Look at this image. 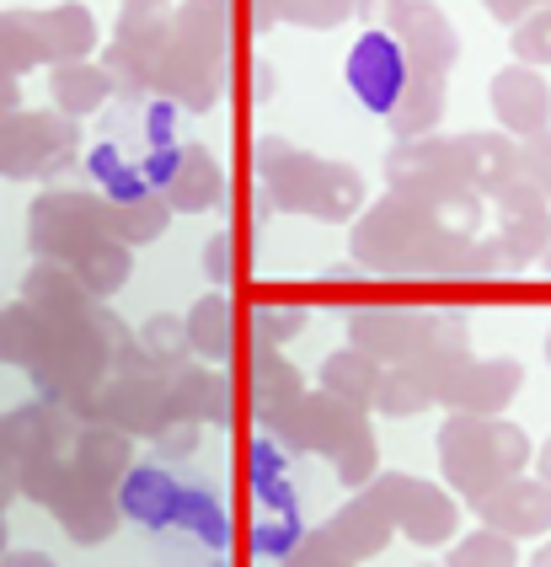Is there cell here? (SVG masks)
Returning a JSON list of instances; mask_svg holds the SVG:
<instances>
[{"label":"cell","instance_id":"1","mask_svg":"<svg viewBox=\"0 0 551 567\" xmlns=\"http://www.w3.org/2000/svg\"><path fill=\"white\" fill-rule=\"evenodd\" d=\"M118 508L139 536H150V546L166 563L230 551V514L220 504V493H209L194 476H171L166 461L129 466L118 482Z\"/></svg>","mask_w":551,"mask_h":567},{"label":"cell","instance_id":"2","mask_svg":"<svg viewBox=\"0 0 551 567\" xmlns=\"http://www.w3.org/2000/svg\"><path fill=\"white\" fill-rule=\"evenodd\" d=\"M258 183L273 209L311 215V220H326V225L354 220L358 204H364V177L354 166L305 156V151H294L284 140H262L258 145Z\"/></svg>","mask_w":551,"mask_h":567},{"label":"cell","instance_id":"3","mask_svg":"<svg viewBox=\"0 0 551 567\" xmlns=\"http://www.w3.org/2000/svg\"><path fill=\"white\" fill-rule=\"evenodd\" d=\"M524 461H530V440H524V429L503 423V417L450 412V423L439 429V466L455 493L471 504H482L492 487L524 472Z\"/></svg>","mask_w":551,"mask_h":567},{"label":"cell","instance_id":"4","mask_svg":"<svg viewBox=\"0 0 551 567\" xmlns=\"http://www.w3.org/2000/svg\"><path fill=\"white\" fill-rule=\"evenodd\" d=\"M28 375H33L38 396L60 402V408H70L75 396H86L92 385L113 375V338H107L102 306L65 316V321H49V343H43V353H38V364Z\"/></svg>","mask_w":551,"mask_h":567},{"label":"cell","instance_id":"5","mask_svg":"<svg viewBox=\"0 0 551 567\" xmlns=\"http://www.w3.org/2000/svg\"><path fill=\"white\" fill-rule=\"evenodd\" d=\"M241 482H247V504H252V551L268 563H284L305 536V519H300V487L284 466L279 440L262 434V440L247 444Z\"/></svg>","mask_w":551,"mask_h":567},{"label":"cell","instance_id":"6","mask_svg":"<svg viewBox=\"0 0 551 567\" xmlns=\"http://www.w3.org/2000/svg\"><path fill=\"white\" fill-rule=\"evenodd\" d=\"M445 225V209L434 204H418L407 193H391L381 198L354 230V257L375 274H413L423 241Z\"/></svg>","mask_w":551,"mask_h":567},{"label":"cell","instance_id":"7","mask_svg":"<svg viewBox=\"0 0 551 567\" xmlns=\"http://www.w3.org/2000/svg\"><path fill=\"white\" fill-rule=\"evenodd\" d=\"M386 177L391 193H407V198L434 204V209H450L466 193H477L471 177H466V145L460 140H439V134L402 140V151L386 156Z\"/></svg>","mask_w":551,"mask_h":567},{"label":"cell","instance_id":"8","mask_svg":"<svg viewBox=\"0 0 551 567\" xmlns=\"http://www.w3.org/2000/svg\"><path fill=\"white\" fill-rule=\"evenodd\" d=\"M28 241H33L38 262H75L86 247L107 241V198H92V193H43L28 215Z\"/></svg>","mask_w":551,"mask_h":567},{"label":"cell","instance_id":"9","mask_svg":"<svg viewBox=\"0 0 551 567\" xmlns=\"http://www.w3.org/2000/svg\"><path fill=\"white\" fill-rule=\"evenodd\" d=\"M166 385H171V375H162V370L107 375L102 385H92L86 396L70 402V417L113 423V429H124V434H162L166 423H171V412H166Z\"/></svg>","mask_w":551,"mask_h":567},{"label":"cell","instance_id":"10","mask_svg":"<svg viewBox=\"0 0 551 567\" xmlns=\"http://www.w3.org/2000/svg\"><path fill=\"white\" fill-rule=\"evenodd\" d=\"M413 75H418V70H413L402 38L391 28H370L354 49H349V64H343V81H349L354 102L364 113H375V118H391V113H396V102L407 96Z\"/></svg>","mask_w":551,"mask_h":567},{"label":"cell","instance_id":"11","mask_svg":"<svg viewBox=\"0 0 551 567\" xmlns=\"http://www.w3.org/2000/svg\"><path fill=\"white\" fill-rule=\"evenodd\" d=\"M75 156V124L65 113H6L0 118V177H54Z\"/></svg>","mask_w":551,"mask_h":567},{"label":"cell","instance_id":"12","mask_svg":"<svg viewBox=\"0 0 551 567\" xmlns=\"http://www.w3.org/2000/svg\"><path fill=\"white\" fill-rule=\"evenodd\" d=\"M358 429H370L364 412L337 402L332 391H300L290 408H279L268 417V434L279 444H290V450H305V455H337Z\"/></svg>","mask_w":551,"mask_h":567},{"label":"cell","instance_id":"13","mask_svg":"<svg viewBox=\"0 0 551 567\" xmlns=\"http://www.w3.org/2000/svg\"><path fill=\"white\" fill-rule=\"evenodd\" d=\"M370 493L386 504V514L396 519V530L418 546H445L460 530V508H455L450 493H439L434 482L407 472H381L370 482Z\"/></svg>","mask_w":551,"mask_h":567},{"label":"cell","instance_id":"14","mask_svg":"<svg viewBox=\"0 0 551 567\" xmlns=\"http://www.w3.org/2000/svg\"><path fill=\"white\" fill-rule=\"evenodd\" d=\"M498 241H503L509 262H530L551 247V198L536 183L514 177L498 193Z\"/></svg>","mask_w":551,"mask_h":567},{"label":"cell","instance_id":"15","mask_svg":"<svg viewBox=\"0 0 551 567\" xmlns=\"http://www.w3.org/2000/svg\"><path fill=\"white\" fill-rule=\"evenodd\" d=\"M477 514H482V525H492V530H503V536H547L551 530V482H541V476H509L503 487H492L482 504H477Z\"/></svg>","mask_w":551,"mask_h":567},{"label":"cell","instance_id":"16","mask_svg":"<svg viewBox=\"0 0 551 567\" xmlns=\"http://www.w3.org/2000/svg\"><path fill=\"white\" fill-rule=\"evenodd\" d=\"M423 332H428V316L407 311V306H381V311H354L349 321V338L354 348H364L370 359L381 364H407L418 353Z\"/></svg>","mask_w":551,"mask_h":567},{"label":"cell","instance_id":"17","mask_svg":"<svg viewBox=\"0 0 551 567\" xmlns=\"http://www.w3.org/2000/svg\"><path fill=\"white\" fill-rule=\"evenodd\" d=\"M492 113L519 140H530L551 124V86L536 75V64H509L492 75Z\"/></svg>","mask_w":551,"mask_h":567},{"label":"cell","instance_id":"18","mask_svg":"<svg viewBox=\"0 0 551 567\" xmlns=\"http://www.w3.org/2000/svg\"><path fill=\"white\" fill-rule=\"evenodd\" d=\"M519 385H524V370H519L514 359H471L455 385L439 396L450 412H477V417H498V412L509 408L519 396Z\"/></svg>","mask_w":551,"mask_h":567},{"label":"cell","instance_id":"19","mask_svg":"<svg viewBox=\"0 0 551 567\" xmlns=\"http://www.w3.org/2000/svg\"><path fill=\"white\" fill-rule=\"evenodd\" d=\"M236 391H241V396H247V408L268 423L273 412L290 408L294 396L305 391V380H300V370H294L273 343H252L247 348V359H241V380H236Z\"/></svg>","mask_w":551,"mask_h":567},{"label":"cell","instance_id":"20","mask_svg":"<svg viewBox=\"0 0 551 567\" xmlns=\"http://www.w3.org/2000/svg\"><path fill=\"white\" fill-rule=\"evenodd\" d=\"M54 514H60V525H65V536L75 540V546H102V540L124 525L118 493H113V487H92V482H81L75 472H70L65 493L54 498Z\"/></svg>","mask_w":551,"mask_h":567},{"label":"cell","instance_id":"21","mask_svg":"<svg viewBox=\"0 0 551 567\" xmlns=\"http://www.w3.org/2000/svg\"><path fill=\"white\" fill-rule=\"evenodd\" d=\"M166 412L188 417V423H230L236 417V380L215 364H204V370L188 364L166 385Z\"/></svg>","mask_w":551,"mask_h":567},{"label":"cell","instance_id":"22","mask_svg":"<svg viewBox=\"0 0 551 567\" xmlns=\"http://www.w3.org/2000/svg\"><path fill=\"white\" fill-rule=\"evenodd\" d=\"M6 434H11V450H17V461H33V455H70V444H75V417L70 408L60 402H28V408L6 412Z\"/></svg>","mask_w":551,"mask_h":567},{"label":"cell","instance_id":"23","mask_svg":"<svg viewBox=\"0 0 551 567\" xmlns=\"http://www.w3.org/2000/svg\"><path fill=\"white\" fill-rule=\"evenodd\" d=\"M391 32L402 38V49H407V60H413V70H428V75H445L455 64V32L450 22L434 11V6H423V0H407L402 11H396V22H391Z\"/></svg>","mask_w":551,"mask_h":567},{"label":"cell","instance_id":"24","mask_svg":"<svg viewBox=\"0 0 551 567\" xmlns=\"http://www.w3.org/2000/svg\"><path fill=\"white\" fill-rule=\"evenodd\" d=\"M129 466H134V444L113 423H86L75 434V444H70V472L81 482H92V487H113L118 493V482H124Z\"/></svg>","mask_w":551,"mask_h":567},{"label":"cell","instance_id":"25","mask_svg":"<svg viewBox=\"0 0 551 567\" xmlns=\"http://www.w3.org/2000/svg\"><path fill=\"white\" fill-rule=\"evenodd\" d=\"M326 536L337 540V546H343L354 563H364V557H375V551H381V546L396 536V519H391L386 504H381V498L364 487L354 504L337 508V514L326 519Z\"/></svg>","mask_w":551,"mask_h":567},{"label":"cell","instance_id":"26","mask_svg":"<svg viewBox=\"0 0 551 567\" xmlns=\"http://www.w3.org/2000/svg\"><path fill=\"white\" fill-rule=\"evenodd\" d=\"M183 321H188L194 359H204V364H226V359H236V306H230L226 289H209Z\"/></svg>","mask_w":551,"mask_h":567},{"label":"cell","instance_id":"27","mask_svg":"<svg viewBox=\"0 0 551 567\" xmlns=\"http://www.w3.org/2000/svg\"><path fill=\"white\" fill-rule=\"evenodd\" d=\"M220 198H226V177H220L215 156L204 145H188L183 161H177V172H171V183H166V204L183 209V215H204Z\"/></svg>","mask_w":551,"mask_h":567},{"label":"cell","instance_id":"28","mask_svg":"<svg viewBox=\"0 0 551 567\" xmlns=\"http://www.w3.org/2000/svg\"><path fill=\"white\" fill-rule=\"evenodd\" d=\"M460 145H466V177L482 198H498L519 177L514 134H460Z\"/></svg>","mask_w":551,"mask_h":567},{"label":"cell","instance_id":"29","mask_svg":"<svg viewBox=\"0 0 551 567\" xmlns=\"http://www.w3.org/2000/svg\"><path fill=\"white\" fill-rule=\"evenodd\" d=\"M22 300H28L43 321H65V316H81L97 306L65 262H38L33 274H28V284H22Z\"/></svg>","mask_w":551,"mask_h":567},{"label":"cell","instance_id":"30","mask_svg":"<svg viewBox=\"0 0 551 567\" xmlns=\"http://www.w3.org/2000/svg\"><path fill=\"white\" fill-rule=\"evenodd\" d=\"M381 375H386V364L370 359L364 348H337V353L322 364V391H332L337 402H349V408L364 412V408H375Z\"/></svg>","mask_w":551,"mask_h":567},{"label":"cell","instance_id":"31","mask_svg":"<svg viewBox=\"0 0 551 567\" xmlns=\"http://www.w3.org/2000/svg\"><path fill=\"white\" fill-rule=\"evenodd\" d=\"M129 268H134V252H129V241H118V236L86 247V252L70 262V274L81 279V289H86L92 300H113V295L129 284Z\"/></svg>","mask_w":551,"mask_h":567},{"label":"cell","instance_id":"32","mask_svg":"<svg viewBox=\"0 0 551 567\" xmlns=\"http://www.w3.org/2000/svg\"><path fill=\"white\" fill-rule=\"evenodd\" d=\"M113 92H118V86H113V75H107V70H92L86 60L60 64V70H54V107H60L65 118H86V113H97Z\"/></svg>","mask_w":551,"mask_h":567},{"label":"cell","instance_id":"33","mask_svg":"<svg viewBox=\"0 0 551 567\" xmlns=\"http://www.w3.org/2000/svg\"><path fill=\"white\" fill-rule=\"evenodd\" d=\"M439 118H445V75L418 70L413 86H407V96H402L396 113H391V128H396L402 140H423V134H434Z\"/></svg>","mask_w":551,"mask_h":567},{"label":"cell","instance_id":"34","mask_svg":"<svg viewBox=\"0 0 551 567\" xmlns=\"http://www.w3.org/2000/svg\"><path fill=\"white\" fill-rule=\"evenodd\" d=\"M43 43H49V60L75 64L97 49V28H92V11L86 6H54L43 17Z\"/></svg>","mask_w":551,"mask_h":567},{"label":"cell","instance_id":"35","mask_svg":"<svg viewBox=\"0 0 551 567\" xmlns=\"http://www.w3.org/2000/svg\"><path fill=\"white\" fill-rule=\"evenodd\" d=\"M43 343H49V321H43L28 300L0 311V364H22V370H33Z\"/></svg>","mask_w":551,"mask_h":567},{"label":"cell","instance_id":"36","mask_svg":"<svg viewBox=\"0 0 551 567\" xmlns=\"http://www.w3.org/2000/svg\"><path fill=\"white\" fill-rule=\"evenodd\" d=\"M439 402L434 396V385L413 370V364H386V375H381V391H375V412L381 417H418Z\"/></svg>","mask_w":551,"mask_h":567},{"label":"cell","instance_id":"37","mask_svg":"<svg viewBox=\"0 0 551 567\" xmlns=\"http://www.w3.org/2000/svg\"><path fill=\"white\" fill-rule=\"evenodd\" d=\"M171 220V204H166V193L156 198H129V204H107V230L118 236V241H129V247H145V241H156Z\"/></svg>","mask_w":551,"mask_h":567},{"label":"cell","instance_id":"38","mask_svg":"<svg viewBox=\"0 0 551 567\" xmlns=\"http://www.w3.org/2000/svg\"><path fill=\"white\" fill-rule=\"evenodd\" d=\"M38 60H49L43 17H28V11L0 17V70H6V75H22V70L38 64Z\"/></svg>","mask_w":551,"mask_h":567},{"label":"cell","instance_id":"39","mask_svg":"<svg viewBox=\"0 0 551 567\" xmlns=\"http://www.w3.org/2000/svg\"><path fill=\"white\" fill-rule=\"evenodd\" d=\"M139 348L150 353V364H156L162 375L188 370V359H194V343H188V321H177V316H150V321L139 327Z\"/></svg>","mask_w":551,"mask_h":567},{"label":"cell","instance_id":"40","mask_svg":"<svg viewBox=\"0 0 551 567\" xmlns=\"http://www.w3.org/2000/svg\"><path fill=\"white\" fill-rule=\"evenodd\" d=\"M445 567H519L514 536H503V530L482 525L477 536L455 540V551H450V563H445Z\"/></svg>","mask_w":551,"mask_h":567},{"label":"cell","instance_id":"41","mask_svg":"<svg viewBox=\"0 0 551 567\" xmlns=\"http://www.w3.org/2000/svg\"><path fill=\"white\" fill-rule=\"evenodd\" d=\"M332 466H337V482H343V487H370V482L381 476L375 434H370V429H358L354 440H349L343 450H337V455H332Z\"/></svg>","mask_w":551,"mask_h":567},{"label":"cell","instance_id":"42","mask_svg":"<svg viewBox=\"0 0 551 567\" xmlns=\"http://www.w3.org/2000/svg\"><path fill=\"white\" fill-rule=\"evenodd\" d=\"M252 327H258V343L284 348L294 332H305V306H290V300H262L252 311Z\"/></svg>","mask_w":551,"mask_h":567},{"label":"cell","instance_id":"43","mask_svg":"<svg viewBox=\"0 0 551 567\" xmlns=\"http://www.w3.org/2000/svg\"><path fill=\"white\" fill-rule=\"evenodd\" d=\"M514 54L519 64H551V6H541L514 28Z\"/></svg>","mask_w":551,"mask_h":567},{"label":"cell","instance_id":"44","mask_svg":"<svg viewBox=\"0 0 551 567\" xmlns=\"http://www.w3.org/2000/svg\"><path fill=\"white\" fill-rule=\"evenodd\" d=\"M279 567H354V557L326 536V530H316V536H300V546H294Z\"/></svg>","mask_w":551,"mask_h":567},{"label":"cell","instance_id":"45","mask_svg":"<svg viewBox=\"0 0 551 567\" xmlns=\"http://www.w3.org/2000/svg\"><path fill=\"white\" fill-rule=\"evenodd\" d=\"M519 177H524V183H536V188L551 198V128L530 134V140L519 145Z\"/></svg>","mask_w":551,"mask_h":567},{"label":"cell","instance_id":"46","mask_svg":"<svg viewBox=\"0 0 551 567\" xmlns=\"http://www.w3.org/2000/svg\"><path fill=\"white\" fill-rule=\"evenodd\" d=\"M236 247H241V236H230V230H220L209 247H204V274L215 279V289H226V284L241 279V262H236Z\"/></svg>","mask_w":551,"mask_h":567},{"label":"cell","instance_id":"47","mask_svg":"<svg viewBox=\"0 0 551 567\" xmlns=\"http://www.w3.org/2000/svg\"><path fill=\"white\" fill-rule=\"evenodd\" d=\"M349 11H358V0H290V22H300V28H337Z\"/></svg>","mask_w":551,"mask_h":567},{"label":"cell","instance_id":"48","mask_svg":"<svg viewBox=\"0 0 551 567\" xmlns=\"http://www.w3.org/2000/svg\"><path fill=\"white\" fill-rule=\"evenodd\" d=\"M198 429H204V423H188V417H171V423H166L162 434H156V461H188V455L198 450V440H204Z\"/></svg>","mask_w":551,"mask_h":567},{"label":"cell","instance_id":"49","mask_svg":"<svg viewBox=\"0 0 551 567\" xmlns=\"http://www.w3.org/2000/svg\"><path fill=\"white\" fill-rule=\"evenodd\" d=\"M11 498H22V487H17V450H11L6 417H0V508L11 504Z\"/></svg>","mask_w":551,"mask_h":567},{"label":"cell","instance_id":"50","mask_svg":"<svg viewBox=\"0 0 551 567\" xmlns=\"http://www.w3.org/2000/svg\"><path fill=\"white\" fill-rule=\"evenodd\" d=\"M536 6H547V0H487V11H492L498 22H524Z\"/></svg>","mask_w":551,"mask_h":567},{"label":"cell","instance_id":"51","mask_svg":"<svg viewBox=\"0 0 551 567\" xmlns=\"http://www.w3.org/2000/svg\"><path fill=\"white\" fill-rule=\"evenodd\" d=\"M402 6H407V0H358V11H364V17H375V28H391Z\"/></svg>","mask_w":551,"mask_h":567},{"label":"cell","instance_id":"52","mask_svg":"<svg viewBox=\"0 0 551 567\" xmlns=\"http://www.w3.org/2000/svg\"><path fill=\"white\" fill-rule=\"evenodd\" d=\"M0 567H54V557H43V551H6Z\"/></svg>","mask_w":551,"mask_h":567},{"label":"cell","instance_id":"53","mask_svg":"<svg viewBox=\"0 0 551 567\" xmlns=\"http://www.w3.org/2000/svg\"><path fill=\"white\" fill-rule=\"evenodd\" d=\"M22 107V92H17V75H0V118Z\"/></svg>","mask_w":551,"mask_h":567},{"label":"cell","instance_id":"54","mask_svg":"<svg viewBox=\"0 0 551 567\" xmlns=\"http://www.w3.org/2000/svg\"><path fill=\"white\" fill-rule=\"evenodd\" d=\"M284 11H290V0H258V22L262 28H268V22H279Z\"/></svg>","mask_w":551,"mask_h":567},{"label":"cell","instance_id":"55","mask_svg":"<svg viewBox=\"0 0 551 567\" xmlns=\"http://www.w3.org/2000/svg\"><path fill=\"white\" fill-rule=\"evenodd\" d=\"M541 482H551V440L541 444Z\"/></svg>","mask_w":551,"mask_h":567},{"label":"cell","instance_id":"56","mask_svg":"<svg viewBox=\"0 0 551 567\" xmlns=\"http://www.w3.org/2000/svg\"><path fill=\"white\" fill-rule=\"evenodd\" d=\"M530 567H551V546H541V551L530 557Z\"/></svg>","mask_w":551,"mask_h":567},{"label":"cell","instance_id":"57","mask_svg":"<svg viewBox=\"0 0 551 567\" xmlns=\"http://www.w3.org/2000/svg\"><path fill=\"white\" fill-rule=\"evenodd\" d=\"M0 557H6V519H0Z\"/></svg>","mask_w":551,"mask_h":567},{"label":"cell","instance_id":"58","mask_svg":"<svg viewBox=\"0 0 551 567\" xmlns=\"http://www.w3.org/2000/svg\"><path fill=\"white\" fill-rule=\"evenodd\" d=\"M541 257H547V274H551V247H547V252H541Z\"/></svg>","mask_w":551,"mask_h":567},{"label":"cell","instance_id":"59","mask_svg":"<svg viewBox=\"0 0 551 567\" xmlns=\"http://www.w3.org/2000/svg\"><path fill=\"white\" fill-rule=\"evenodd\" d=\"M547 364H551V332H547Z\"/></svg>","mask_w":551,"mask_h":567}]
</instances>
